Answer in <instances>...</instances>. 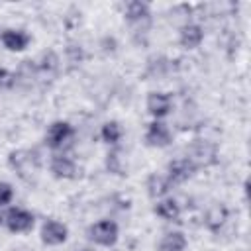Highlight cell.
<instances>
[{
  "label": "cell",
  "instance_id": "cell-1",
  "mask_svg": "<svg viewBox=\"0 0 251 251\" xmlns=\"http://www.w3.org/2000/svg\"><path fill=\"white\" fill-rule=\"evenodd\" d=\"M75 137V127L67 122V120H55L49 124L47 131H45V145L53 151V153H65L67 145H71Z\"/></svg>",
  "mask_w": 251,
  "mask_h": 251
},
{
  "label": "cell",
  "instance_id": "cell-2",
  "mask_svg": "<svg viewBox=\"0 0 251 251\" xmlns=\"http://www.w3.org/2000/svg\"><path fill=\"white\" fill-rule=\"evenodd\" d=\"M86 237L100 247H114L120 237V227L114 220H98L88 226Z\"/></svg>",
  "mask_w": 251,
  "mask_h": 251
},
{
  "label": "cell",
  "instance_id": "cell-3",
  "mask_svg": "<svg viewBox=\"0 0 251 251\" xmlns=\"http://www.w3.org/2000/svg\"><path fill=\"white\" fill-rule=\"evenodd\" d=\"M186 157L196 165V169L200 167H210L218 161V145L210 139H194L190 145H188V153Z\"/></svg>",
  "mask_w": 251,
  "mask_h": 251
},
{
  "label": "cell",
  "instance_id": "cell-4",
  "mask_svg": "<svg viewBox=\"0 0 251 251\" xmlns=\"http://www.w3.org/2000/svg\"><path fill=\"white\" fill-rule=\"evenodd\" d=\"M124 20L137 31V33H145L151 27V8L145 2L133 0L126 4L124 10Z\"/></svg>",
  "mask_w": 251,
  "mask_h": 251
},
{
  "label": "cell",
  "instance_id": "cell-5",
  "mask_svg": "<svg viewBox=\"0 0 251 251\" xmlns=\"http://www.w3.org/2000/svg\"><path fill=\"white\" fill-rule=\"evenodd\" d=\"M35 224V216L25 208L12 206L4 212V227L12 233H27Z\"/></svg>",
  "mask_w": 251,
  "mask_h": 251
},
{
  "label": "cell",
  "instance_id": "cell-6",
  "mask_svg": "<svg viewBox=\"0 0 251 251\" xmlns=\"http://www.w3.org/2000/svg\"><path fill=\"white\" fill-rule=\"evenodd\" d=\"M143 139H145L147 147L165 149V147H169L173 143V131H171L169 124H165L163 120H153L151 124H147Z\"/></svg>",
  "mask_w": 251,
  "mask_h": 251
},
{
  "label": "cell",
  "instance_id": "cell-7",
  "mask_svg": "<svg viewBox=\"0 0 251 251\" xmlns=\"http://www.w3.org/2000/svg\"><path fill=\"white\" fill-rule=\"evenodd\" d=\"M196 165L188 159V157H178V159H173L169 165H167V171H165V176L169 178V182L173 186H178V184H184L186 180H190L196 173Z\"/></svg>",
  "mask_w": 251,
  "mask_h": 251
},
{
  "label": "cell",
  "instance_id": "cell-8",
  "mask_svg": "<svg viewBox=\"0 0 251 251\" xmlns=\"http://www.w3.org/2000/svg\"><path fill=\"white\" fill-rule=\"evenodd\" d=\"M35 61V71H37V82L45 84L47 80H55L61 69V59L55 51H43Z\"/></svg>",
  "mask_w": 251,
  "mask_h": 251
},
{
  "label": "cell",
  "instance_id": "cell-9",
  "mask_svg": "<svg viewBox=\"0 0 251 251\" xmlns=\"http://www.w3.org/2000/svg\"><path fill=\"white\" fill-rule=\"evenodd\" d=\"M49 173L53 178L59 180H73L76 178V163L73 157H69L67 153H53L49 159Z\"/></svg>",
  "mask_w": 251,
  "mask_h": 251
},
{
  "label": "cell",
  "instance_id": "cell-10",
  "mask_svg": "<svg viewBox=\"0 0 251 251\" xmlns=\"http://www.w3.org/2000/svg\"><path fill=\"white\" fill-rule=\"evenodd\" d=\"M39 237L45 245L49 247H57V245H63L67 239H69V227L59 222V220H45L43 226H41V231H39Z\"/></svg>",
  "mask_w": 251,
  "mask_h": 251
},
{
  "label": "cell",
  "instance_id": "cell-11",
  "mask_svg": "<svg viewBox=\"0 0 251 251\" xmlns=\"http://www.w3.org/2000/svg\"><path fill=\"white\" fill-rule=\"evenodd\" d=\"M145 108L153 120H163L173 112V98L169 92H149L145 100Z\"/></svg>",
  "mask_w": 251,
  "mask_h": 251
},
{
  "label": "cell",
  "instance_id": "cell-12",
  "mask_svg": "<svg viewBox=\"0 0 251 251\" xmlns=\"http://www.w3.org/2000/svg\"><path fill=\"white\" fill-rule=\"evenodd\" d=\"M29 41H31V37H29V33L24 31V29H14V27H10V29H4V31L0 33V43H2L8 51H12V53L25 51L27 45H29Z\"/></svg>",
  "mask_w": 251,
  "mask_h": 251
},
{
  "label": "cell",
  "instance_id": "cell-13",
  "mask_svg": "<svg viewBox=\"0 0 251 251\" xmlns=\"http://www.w3.org/2000/svg\"><path fill=\"white\" fill-rule=\"evenodd\" d=\"M204 41V29L200 24H184L180 29H178V45L182 49H196L200 47Z\"/></svg>",
  "mask_w": 251,
  "mask_h": 251
},
{
  "label": "cell",
  "instance_id": "cell-14",
  "mask_svg": "<svg viewBox=\"0 0 251 251\" xmlns=\"http://www.w3.org/2000/svg\"><path fill=\"white\" fill-rule=\"evenodd\" d=\"M227 218H229V210L226 208V204L216 202V204H212V206L206 210V214H204V226H206L208 231L218 233V231L226 226Z\"/></svg>",
  "mask_w": 251,
  "mask_h": 251
},
{
  "label": "cell",
  "instance_id": "cell-15",
  "mask_svg": "<svg viewBox=\"0 0 251 251\" xmlns=\"http://www.w3.org/2000/svg\"><path fill=\"white\" fill-rule=\"evenodd\" d=\"M33 155H35V153L29 151V149H16V151H12V153L8 155V165H10L20 176H24L29 169H35V165H37V159H35Z\"/></svg>",
  "mask_w": 251,
  "mask_h": 251
},
{
  "label": "cell",
  "instance_id": "cell-16",
  "mask_svg": "<svg viewBox=\"0 0 251 251\" xmlns=\"http://www.w3.org/2000/svg\"><path fill=\"white\" fill-rule=\"evenodd\" d=\"M145 188H147L149 198L159 200V198H165V196L171 192L173 184L169 182V178H167L165 175H161V173H153V175L147 176V180H145Z\"/></svg>",
  "mask_w": 251,
  "mask_h": 251
},
{
  "label": "cell",
  "instance_id": "cell-17",
  "mask_svg": "<svg viewBox=\"0 0 251 251\" xmlns=\"http://www.w3.org/2000/svg\"><path fill=\"white\" fill-rule=\"evenodd\" d=\"M153 212H155L161 220H165V222H175V220H178V216H180V204H178L175 198L165 196V198H159V200H157V204L153 206Z\"/></svg>",
  "mask_w": 251,
  "mask_h": 251
},
{
  "label": "cell",
  "instance_id": "cell-18",
  "mask_svg": "<svg viewBox=\"0 0 251 251\" xmlns=\"http://www.w3.org/2000/svg\"><path fill=\"white\" fill-rule=\"evenodd\" d=\"M14 73H16V86L29 88L37 82V71H35V61L33 59L22 61L18 71H14Z\"/></svg>",
  "mask_w": 251,
  "mask_h": 251
},
{
  "label": "cell",
  "instance_id": "cell-19",
  "mask_svg": "<svg viewBox=\"0 0 251 251\" xmlns=\"http://www.w3.org/2000/svg\"><path fill=\"white\" fill-rule=\"evenodd\" d=\"M186 247L188 239L182 231H167L157 243V251H186Z\"/></svg>",
  "mask_w": 251,
  "mask_h": 251
},
{
  "label": "cell",
  "instance_id": "cell-20",
  "mask_svg": "<svg viewBox=\"0 0 251 251\" xmlns=\"http://www.w3.org/2000/svg\"><path fill=\"white\" fill-rule=\"evenodd\" d=\"M100 137H102L104 143L116 147V145L122 141V137H124V127H122V124L116 122V120H110V122L102 124V127H100Z\"/></svg>",
  "mask_w": 251,
  "mask_h": 251
},
{
  "label": "cell",
  "instance_id": "cell-21",
  "mask_svg": "<svg viewBox=\"0 0 251 251\" xmlns=\"http://www.w3.org/2000/svg\"><path fill=\"white\" fill-rule=\"evenodd\" d=\"M106 169H108V173L118 175V176H124L126 175V161H124L122 149L118 145L108 151V155H106Z\"/></svg>",
  "mask_w": 251,
  "mask_h": 251
},
{
  "label": "cell",
  "instance_id": "cell-22",
  "mask_svg": "<svg viewBox=\"0 0 251 251\" xmlns=\"http://www.w3.org/2000/svg\"><path fill=\"white\" fill-rule=\"evenodd\" d=\"M12 88H16V73L6 67H0V90H12Z\"/></svg>",
  "mask_w": 251,
  "mask_h": 251
},
{
  "label": "cell",
  "instance_id": "cell-23",
  "mask_svg": "<svg viewBox=\"0 0 251 251\" xmlns=\"http://www.w3.org/2000/svg\"><path fill=\"white\" fill-rule=\"evenodd\" d=\"M14 194H16L14 186L10 182H6V180H0V208L10 206L12 200H14Z\"/></svg>",
  "mask_w": 251,
  "mask_h": 251
},
{
  "label": "cell",
  "instance_id": "cell-24",
  "mask_svg": "<svg viewBox=\"0 0 251 251\" xmlns=\"http://www.w3.org/2000/svg\"><path fill=\"white\" fill-rule=\"evenodd\" d=\"M0 226H4V214H0Z\"/></svg>",
  "mask_w": 251,
  "mask_h": 251
},
{
  "label": "cell",
  "instance_id": "cell-25",
  "mask_svg": "<svg viewBox=\"0 0 251 251\" xmlns=\"http://www.w3.org/2000/svg\"><path fill=\"white\" fill-rule=\"evenodd\" d=\"M0 33H2V31H0Z\"/></svg>",
  "mask_w": 251,
  "mask_h": 251
}]
</instances>
